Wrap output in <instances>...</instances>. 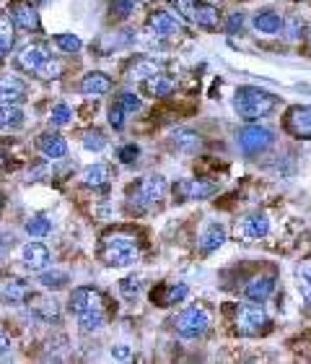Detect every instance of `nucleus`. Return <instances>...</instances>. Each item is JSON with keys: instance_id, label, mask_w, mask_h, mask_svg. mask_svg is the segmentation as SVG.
I'll return each instance as SVG.
<instances>
[{"instance_id": "f257e3e1", "label": "nucleus", "mask_w": 311, "mask_h": 364, "mask_svg": "<svg viewBox=\"0 0 311 364\" xmlns=\"http://www.w3.org/2000/svg\"><path fill=\"white\" fill-rule=\"evenodd\" d=\"M70 310L78 317V325L83 333H94L101 331L107 323V302L101 292L91 289V286H78L70 294Z\"/></svg>"}, {"instance_id": "f03ea898", "label": "nucleus", "mask_w": 311, "mask_h": 364, "mask_svg": "<svg viewBox=\"0 0 311 364\" xmlns=\"http://www.w3.org/2000/svg\"><path fill=\"white\" fill-rule=\"evenodd\" d=\"M275 107H278V97L272 91L257 89V86H242V89H236V97H233V109L246 122L267 118L270 112H275Z\"/></svg>"}, {"instance_id": "7ed1b4c3", "label": "nucleus", "mask_w": 311, "mask_h": 364, "mask_svg": "<svg viewBox=\"0 0 311 364\" xmlns=\"http://www.w3.org/2000/svg\"><path fill=\"white\" fill-rule=\"evenodd\" d=\"M101 260L112 268H125L137 263L140 258V245H137V237L130 232H112L101 239Z\"/></svg>"}, {"instance_id": "20e7f679", "label": "nucleus", "mask_w": 311, "mask_h": 364, "mask_svg": "<svg viewBox=\"0 0 311 364\" xmlns=\"http://www.w3.org/2000/svg\"><path fill=\"white\" fill-rule=\"evenodd\" d=\"M166 193H169V182L161 175H148L135 187H130L127 208L133 214H146L148 208H153L158 200H164Z\"/></svg>"}, {"instance_id": "39448f33", "label": "nucleus", "mask_w": 311, "mask_h": 364, "mask_svg": "<svg viewBox=\"0 0 311 364\" xmlns=\"http://www.w3.org/2000/svg\"><path fill=\"white\" fill-rule=\"evenodd\" d=\"M210 325H213V315H210V310L203 307V305H192V307H187L185 312L176 317L174 328L182 338L194 341V338H203V335L210 331Z\"/></svg>"}, {"instance_id": "423d86ee", "label": "nucleus", "mask_w": 311, "mask_h": 364, "mask_svg": "<svg viewBox=\"0 0 311 364\" xmlns=\"http://www.w3.org/2000/svg\"><path fill=\"white\" fill-rule=\"evenodd\" d=\"M233 325H236V333L239 335H262L270 331V317H267V312H264L262 307L257 305H242L236 307V320H233Z\"/></svg>"}, {"instance_id": "0eeeda50", "label": "nucleus", "mask_w": 311, "mask_h": 364, "mask_svg": "<svg viewBox=\"0 0 311 364\" xmlns=\"http://www.w3.org/2000/svg\"><path fill=\"white\" fill-rule=\"evenodd\" d=\"M176 8L185 13V19H190L192 24H197L200 29L213 31L218 29L221 24V10L210 6V3H203V0H174Z\"/></svg>"}, {"instance_id": "6e6552de", "label": "nucleus", "mask_w": 311, "mask_h": 364, "mask_svg": "<svg viewBox=\"0 0 311 364\" xmlns=\"http://www.w3.org/2000/svg\"><path fill=\"white\" fill-rule=\"evenodd\" d=\"M272 141H275L272 130L262 128V125H244L236 136V143L246 157H257V154L267 151L272 146Z\"/></svg>"}, {"instance_id": "1a4fd4ad", "label": "nucleus", "mask_w": 311, "mask_h": 364, "mask_svg": "<svg viewBox=\"0 0 311 364\" xmlns=\"http://www.w3.org/2000/svg\"><path fill=\"white\" fill-rule=\"evenodd\" d=\"M267 232H270V219H267V214H260V211L246 214L236 224V237L244 239V242H257V239L267 237Z\"/></svg>"}, {"instance_id": "9d476101", "label": "nucleus", "mask_w": 311, "mask_h": 364, "mask_svg": "<svg viewBox=\"0 0 311 364\" xmlns=\"http://www.w3.org/2000/svg\"><path fill=\"white\" fill-rule=\"evenodd\" d=\"M182 29H185L182 19H176L174 13H166V10H158L148 19V34L156 40H169L174 34H182Z\"/></svg>"}, {"instance_id": "9b49d317", "label": "nucleus", "mask_w": 311, "mask_h": 364, "mask_svg": "<svg viewBox=\"0 0 311 364\" xmlns=\"http://www.w3.org/2000/svg\"><path fill=\"white\" fill-rule=\"evenodd\" d=\"M218 193V182L210 180H182L174 185V196L182 200H205Z\"/></svg>"}, {"instance_id": "f8f14e48", "label": "nucleus", "mask_w": 311, "mask_h": 364, "mask_svg": "<svg viewBox=\"0 0 311 364\" xmlns=\"http://www.w3.org/2000/svg\"><path fill=\"white\" fill-rule=\"evenodd\" d=\"M285 130L291 133L293 138H301V141H311V107L306 104H299V107H291L288 115H285Z\"/></svg>"}, {"instance_id": "ddd939ff", "label": "nucleus", "mask_w": 311, "mask_h": 364, "mask_svg": "<svg viewBox=\"0 0 311 364\" xmlns=\"http://www.w3.org/2000/svg\"><path fill=\"white\" fill-rule=\"evenodd\" d=\"M8 19L13 21L19 29L39 31V13L31 3H26V0H13V3H10Z\"/></svg>"}, {"instance_id": "4468645a", "label": "nucleus", "mask_w": 311, "mask_h": 364, "mask_svg": "<svg viewBox=\"0 0 311 364\" xmlns=\"http://www.w3.org/2000/svg\"><path fill=\"white\" fill-rule=\"evenodd\" d=\"M21 263L31 274H42L49 266V250L42 242H26L21 247Z\"/></svg>"}, {"instance_id": "2eb2a0df", "label": "nucleus", "mask_w": 311, "mask_h": 364, "mask_svg": "<svg viewBox=\"0 0 311 364\" xmlns=\"http://www.w3.org/2000/svg\"><path fill=\"white\" fill-rule=\"evenodd\" d=\"M272 292H275V274L254 276L252 281L246 284V289H244L246 299H249V302H257V305L267 302V299L272 296Z\"/></svg>"}, {"instance_id": "dca6fc26", "label": "nucleus", "mask_w": 311, "mask_h": 364, "mask_svg": "<svg viewBox=\"0 0 311 364\" xmlns=\"http://www.w3.org/2000/svg\"><path fill=\"white\" fill-rule=\"evenodd\" d=\"M115 180V169L109 167V164H91L81 172V182L86 187H94V190H101V187H107L109 182Z\"/></svg>"}, {"instance_id": "f3484780", "label": "nucleus", "mask_w": 311, "mask_h": 364, "mask_svg": "<svg viewBox=\"0 0 311 364\" xmlns=\"http://www.w3.org/2000/svg\"><path fill=\"white\" fill-rule=\"evenodd\" d=\"M26 97V84L13 76L0 79V104H19Z\"/></svg>"}, {"instance_id": "a211bd4d", "label": "nucleus", "mask_w": 311, "mask_h": 364, "mask_svg": "<svg viewBox=\"0 0 311 364\" xmlns=\"http://www.w3.org/2000/svg\"><path fill=\"white\" fill-rule=\"evenodd\" d=\"M81 91H83L86 97H104V94L112 91V79H109L107 73H101V70H94V73L83 76Z\"/></svg>"}, {"instance_id": "6ab92c4d", "label": "nucleus", "mask_w": 311, "mask_h": 364, "mask_svg": "<svg viewBox=\"0 0 311 364\" xmlns=\"http://www.w3.org/2000/svg\"><path fill=\"white\" fill-rule=\"evenodd\" d=\"M224 242H226V229L221 227V224H208V229H205L203 235H200V239H197V250H200L203 255H210V253L218 250Z\"/></svg>"}, {"instance_id": "aec40b11", "label": "nucleus", "mask_w": 311, "mask_h": 364, "mask_svg": "<svg viewBox=\"0 0 311 364\" xmlns=\"http://www.w3.org/2000/svg\"><path fill=\"white\" fill-rule=\"evenodd\" d=\"M37 146L47 159H62L68 154V143H65V138H60L58 133H42Z\"/></svg>"}, {"instance_id": "412c9836", "label": "nucleus", "mask_w": 311, "mask_h": 364, "mask_svg": "<svg viewBox=\"0 0 311 364\" xmlns=\"http://www.w3.org/2000/svg\"><path fill=\"white\" fill-rule=\"evenodd\" d=\"M47 49L39 47V45H29V47L21 49V55L16 58V63H19L21 70H26V73H37V68L47 60Z\"/></svg>"}, {"instance_id": "4be33fe9", "label": "nucleus", "mask_w": 311, "mask_h": 364, "mask_svg": "<svg viewBox=\"0 0 311 364\" xmlns=\"http://www.w3.org/2000/svg\"><path fill=\"white\" fill-rule=\"evenodd\" d=\"M171 143L176 146V151H185V154H194L197 148L203 146V138L197 136L194 130L179 128L171 133Z\"/></svg>"}, {"instance_id": "5701e85b", "label": "nucleus", "mask_w": 311, "mask_h": 364, "mask_svg": "<svg viewBox=\"0 0 311 364\" xmlns=\"http://www.w3.org/2000/svg\"><path fill=\"white\" fill-rule=\"evenodd\" d=\"M254 29L260 34H278L283 29V19L280 13H272V10H262L254 16Z\"/></svg>"}, {"instance_id": "b1692460", "label": "nucleus", "mask_w": 311, "mask_h": 364, "mask_svg": "<svg viewBox=\"0 0 311 364\" xmlns=\"http://www.w3.org/2000/svg\"><path fill=\"white\" fill-rule=\"evenodd\" d=\"M26 296H29V286L24 284V281H19V278L8 281V284L3 286V292H0V299H3L6 305H19Z\"/></svg>"}, {"instance_id": "393cba45", "label": "nucleus", "mask_w": 311, "mask_h": 364, "mask_svg": "<svg viewBox=\"0 0 311 364\" xmlns=\"http://www.w3.org/2000/svg\"><path fill=\"white\" fill-rule=\"evenodd\" d=\"M156 73H161V65L153 63V60L140 58L130 65V70H127V79L130 81H146V79H151V76H156Z\"/></svg>"}, {"instance_id": "a878e982", "label": "nucleus", "mask_w": 311, "mask_h": 364, "mask_svg": "<svg viewBox=\"0 0 311 364\" xmlns=\"http://www.w3.org/2000/svg\"><path fill=\"white\" fill-rule=\"evenodd\" d=\"M24 125V112L16 104H0V130H19Z\"/></svg>"}, {"instance_id": "bb28decb", "label": "nucleus", "mask_w": 311, "mask_h": 364, "mask_svg": "<svg viewBox=\"0 0 311 364\" xmlns=\"http://www.w3.org/2000/svg\"><path fill=\"white\" fill-rule=\"evenodd\" d=\"M187 294H190V289H187L185 284H171L164 289V294H156L153 292V302L158 299V305L161 307H169V305H179L182 299H187Z\"/></svg>"}, {"instance_id": "cd10ccee", "label": "nucleus", "mask_w": 311, "mask_h": 364, "mask_svg": "<svg viewBox=\"0 0 311 364\" xmlns=\"http://www.w3.org/2000/svg\"><path fill=\"white\" fill-rule=\"evenodd\" d=\"M146 91L151 97H169L174 91V81L164 76V73H156V76L146 79Z\"/></svg>"}, {"instance_id": "c85d7f7f", "label": "nucleus", "mask_w": 311, "mask_h": 364, "mask_svg": "<svg viewBox=\"0 0 311 364\" xmlns=\"http://www.w3.org/2000/svg\"><path fill=\"white\" fill-rule=\"evenodd\" d=\"M13 42H16V37H13V21L8 16H0V60L10 52Z\"/></svg>"}, {"instance_id": "c756f323", "label": "nucleus", "mask_w": 311, "mask_h": 364, "mask_svg": "<svg viewBox=\"0 0 311 364\" xmlns=\"http://www.w3.org/2000/svg\"><path fill=\"white\" fill-rule=\"evenodd\" d=\"M34 312H37L42 320H60V305L55 299H47V296L34 299Z\"/></svg>"}, {"instance_id": "7c9ffc66", "label": "nucleus", "mask_w": 311, "mask_h": 364, "mask_svg": "<svg viewBox=\"0 0 311 364\" xmlns=\"http://www.w3.org/2000/svg\"><path fill=\"white\" fill-rule=\"evenodd\" d=\"M296 281H299V292H301V296L311 305V258L309 260H303L301 266L296 268Z\"/></svg>"}, {"instance_id": "2f4dec72", "label": "nucleus", "mask_w": 311, "mask_h": 364, "mask_svg": "<svg viewBox=\"0 0 311 364\" xmlns=\"http://www.w3.org/2000/svg\"><path fill=\"white\" fill-rule=\"evenodd\" d=\"M52 232V221L47 216H31L26 221V235L29 237H47Z\"/></svg>"}, {"instance_id": "473e14b6", "label": "nucleus", "mask_w": 311, "mask_h": 364, "mask_svg": "<svg viewBox=\"0 0 311 364\" xmlns=\"http://www.w3.org/2000/svg\"><path fill=\"white\" fill-rule=\"evenodd\" d=\"M60 73H62V63L49 55V58L44 60V63H42V65L37 68V73H34V76L49 81V79H60Z\"/></svg>"}, {"instance_id": "72a5a7b5", "label": "nucleus", "mask_w": 311, "mask_h": 364, "mask_svg": "<svg viewBox=\"0 0 311 364\" xmlns=\"http://www.w3.org/2000/svg\"><path fill=\"white\" fill-rule=\"evenodd\" d=\"M55 45H58L62 52H68V55H76L78 49L83 47V42L78 40L76 34H58V37H55Z\"/></svg>"}, {"instance_id": "f704fd0d", "label": "nucleus", "mask_w": 311, "mask_h": 364, "mask_svg": "<svg viewBox=\"0 0 311 364\" xmlns=\"http://www.w3.org/2000/svg\"><path fill=\"white\" fill-rule=\"evenodd\" d=\"M49 120H52V125L65 128L70 120H73V109H70L68 104H55V107H52V115H49Z\"/></svg>"}, {"instance_id": "c9c22d12", "label": "nucleus", "mask_w": 311, "mask_h": 364, "mask_svg": "<svg viewBox=\"0 0 311 364\" xmlns=\"http://www.w3.org/2000/svg\"><path fill=\"white\" fill-rule=\"evenodd\" d=\"M83 146L88 151H104L107 148V138H104L101 130H88L86 136H83Z\"/></svg>"}, {"instance_id": "e433bc0d", "label": "nucleus", "mask_w": 311, "mask_h": 364, "mask_svg": "<svg viewBox=\"0 0 311 364\" xmlns=\"http://www.w3.org/2000/svg\"><path fill=\"white\" fill-rule=\"evenodd\" d=\"M39 281H42L44 289H60V286L68 284V274H62V271H52V274H49L47 271V274H42Z\"/></svg>"}, {"instance_id": "4c0bfd02", "label": "nucleus", "mask_w": 311, "mask_h": 364, "mask_svg": "<svg viewBox=\"0 0 311 364\" xmlns=\"http://www.w3.org/2000/svg\"><path fill=\"white\" fill-rule=\"evenodd\" d=\"M117 102L122 104L125 112H137V109H140V99H137V94H133V91H122Z\"/></svg>"}, {"instance_id": "58836bf2", "label": "nucleus", "mask_w": 311, "mask_h": 364, "mask_svg": "<svg viewBox=\"0 0 311 364\" xmlns=\"http://www.w3.org/2000/svg\"><path fill=\"white\" fill-rule=\"evenodd\" d=\"M125 109H122V104H119V102H117L115 107L109 109V122H112V128L115 130H122L125 128Z\"/></svg>"}, {"instance_id": "ea45409f", "label": "nucleus", "mask_w": 311, "mask_h": 364, "mask_svg": "<svg viewBox=\"0 0 311 364\" xmlns=\"http://www.w3.org/2000/svg\"><path fill=\"white\" fill-rule=\"evenodd\" d=\"M119 292H122V296H127V299H135L137 292H140V281H137V278H125V281L119 284Z\"/></svg>"}, {"instance_id": "a19ab883", "label": "nucleus", "mask_w": 311, "mask_h": 364, "mask_svg": "<svg viewBox=\"0 0 311 364\" xmlns=\"http://www.w3.org/2000/svg\"><path fill=\"white\" fill-rule=\"evenodd\" d=\"M133 6H135V0H112V13L119 16V19H125V16H130Z\"/></svg>"}, {"instance_id": "79ce46f5", "label": "nucleus", "mask_w": 311, "mask_h": 364, "mask_svg": "<svg viewBox=\"0 0 311 364\" xmlns=\"http://www.w3.org/2000/svg\"><path fill=\"white\" fill-rule=\"evenodd\" d=\"M137 154H140V151H137L135 143H127V146L119 148V161H125V164H133V161L137 159Z\"/></svg>"}, {"instance_id": "37998d69", "label": "nucleus", "mask_w": 311, "mask_h": 364, "mask_svg": "<svg viewBox=\"0 0 311 364\" xmlns=\"http://www.w3.org/2000/svg\"><path fill=\"white\" fill-rule=\"evenodd\" d=\"M242 29H244V13H231V19L226 24V31H228V34H236V31Z\"/></svg>"}, {"instance_id": "c03bdc74", "label": "nucleus", "mask_w": 311, "mask_h": 364, "mask_svg": "<svg viewBox=\"0 0 311 364\" xmlns=\"http://www.w3.org/2000/svg\"><path fill=\"white\" fill-rule=\"evenodd\" d=\"M112 359H119V362L130 359V346H127V344H117L115 349H112Z\"/></svg>"}, {"instance_id": "a18cd8bd", "label": "nucleus", "mask_w": 311, "mask_h": 364, "mask_svg": "<svg viewBox=\"0 0 311 364\" xmlns=\"http://www.w3.org/2000/svg\"><path fill=\"white\" fill-rule=\"evenodd\" d=\"M10 349V341H8V335L3 333V331H0V354H6V351H8Z\"/></svg>"}, {"instance_id": "49530a36", "label": "nucleus", "mask_w": 311, "mask_h": 364, "mask_svg": "<svg viewBox=\"0 0 311 364\" xmlns=\"http://www.w3.org/2000/svg\"><path fill=\"white\" fill-rule=\"evenodd\" d=\"M10 245V237L8 235H0V253H6V247Z\"/></svg>"}, {"instance_id": "de8ad7c7", "label": "nucleus", "mask_w": 311, "mask_h": 364, "mask_svg": "<svg viewBox=\"0 0 311 364\" xmlns=\"http://www.w3.org/2000/svg\"><path fill=\"white\" fill-rule=\"evenodd\" d=\"M0 167H3V148H0Z\"/></svg>"}, {"instance_id": "09e8293b", "label": "nucleus", "mask_w": 311, "mask_h": 364, "mask_svg": "<svg viewBox=\"0 0 311 364\" xmlns=\"http://www.w3.org/2000/svg\"><path fill=\"white\" fill-rule=\"evenodd\" d=\"M0 211H3V193H0Z\"/></svg>"}, {"instance_id": "8fccbe9b", "label": "nucleus", "mask_w": 311, "mask_h": 364, "mask_svg": "<svg viewBox=\"0 0 311 364\" xmlns=\"http://www.w3.org/2000/svg\"><path fill=\"white\" fill-rule=\"evenodd\" d=\"M309 49H311V31H309Z\"/></svg>"}]
</instances>
